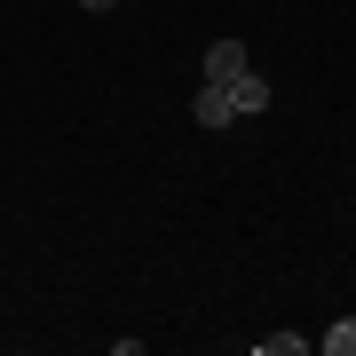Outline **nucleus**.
<instances>
[{"label": "nucleus", "mask_w": 356, "mask_h": 356, "mask_svg": "<svg viewBox=\"0 0 356 356\" xmlns=\"http://www.w3.org/2000/svg\"><path fill=\"white\" fill-rule=\"evenodd\" d=\"M198 72H206V79H222V88H229V79H238V72H254V56H245V40H214Z\"/></svg>", "instance_id": "1"}, {"label": "nucleus", "mask_w": 356, "mask_h": 356, "mask_svg": "<svg viewBox=\"0 0 356 356\" xmlns=\"http://www.w3.org/2000/svg\"><path fill=\"white\" fill-rule=\"evenodd\" d=\"M191 119H198V127H229V119H238V111H229V88H222V79H198Z\"/></svg>", "instance_id": "2"}, {"label": "nucleus", "mask_w": 356, "mask_h": 356, "mask_svg": "<svg viewBox=\"0 0 356 356\" xmlns=\"http://www.w3.org/2000/svg\"><path fill=\"white\" fill-rule=\"evenodd\" d=\"M229 111H238V119H261L269 111V79L261 72H238V79H229Z\"/></svg>", "instance_id": "3"}, {"label": "nucleus", "mask_w": 356, "mask_h": 356, "mask_svg": "<svg viewBox=\"0 0 356 356\" xmlns=\"http://www.w3.org/2000/svg\"><path fill=\"white\" fill-rule=\"evenodd\" d=\"M317 348H325V356H356V317H332V325L317 332Z\"/></svg>", "instance_id": "4"}, {"label": "nucleus", "mask_w": 356, "mask_h": 356, "mask_svg": "<svg viewBox=\"0 0 356 356\" xmlns=\"http://www.w3.org/2000/svg\"><path fill=\"white\" fill-rule=\"evenodd\" d=\"M261 356H309V332H269Z\"/></svg>", "instance_id": "5"}, {"label": "nucleus", "mask_w": 356, "mask_h": 356, "mask_svg": "<svg viewBox=\"0 0 356 356\" xmlns=\"http://www.w3.org/2000/svg\"><path fill=\"white\" fill-rule=\"evenodd\" d=\"M79 8H88V16H103V8H119V0H79Z\"/></svg>", "instance_id": "6"}]
</instances>
